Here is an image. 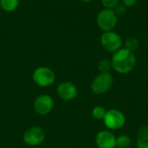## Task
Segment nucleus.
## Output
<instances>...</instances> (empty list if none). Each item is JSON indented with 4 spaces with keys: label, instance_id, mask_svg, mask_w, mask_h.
<instances>
[{
    "label": "nucleus",
    "instance_id": "nucleus-22",
    "mask_svg": "<svg viewBox=\"0 0 148 148\" xmlns=\"http://www.w3.org/2000/svg\"><path fill=\"white\" fill-rule=\"evenodd\" d=\"M115 148H118V147H115Z\"/></svg>",
    "mask_w": 148,
    "mask_h": 148
},
{
    "label": "nucleus",
    "instance_id": "nucleus-10",
    "mask_svg": "<svg viewBox=\"0 0 148 148\" xmlns=\"http://www.w3.org/2000/svg\"><path fill=\"white\" fill-rule=\"evenodd\" d=\"M95 143L99 148H115L116 137L112 132L108 130H103L97 133Z\"/></svg>",
    "mask_w": 148,
    "mask_h": 148
},
{
    "label": "nucleus",
    "instance_id": "nucleus-3",
    "mask_svg": "<svg viewBox=\"0 0 148 148\" xmlns=\"http://www.w3.org/2000/svg\"><path fill=\"white\" fill-rule=\"evenodd\" d=\"M114 84V78L110 72L100 73L93 80L91 90L96 95H102L108 92Z\"/></svg>",
    "mask_w": 148,
    "mask_h": 148
},
{
    "label": "nucleus",
    "instance_id": "nucleus-4",
    "mask_svg": "<svg viewBox=\"0 0 148 148\" xmlns=\"http://www.w3.org/2000/svg\"><path fill=\"white\" fill-rule=\"evenodd\" d=\"M117 15L114 10L104 9L101 10L96 18L98 27L104 32L111 31L117 24Z\"/></svg>",
    "mask_w": 148,
    "mask_h": 148
},
{
    "label": "nucleus",
    "instance_id": "nucleus-2",
    "mask_svg": "<svg viewBox=\"0 0 148 148\" xmlns=\"http://www.w3.org/2000/svg\"><path fill=\"white\" fill-rule=\"evenodd\" d=\"M33 81L41 87H48L56 81V73L51 68L40 66L36 68L32 74Z\"/></svg>",
    "mask_w": 148,
    "mask_h": 148
},
{
    "label": "nucleus",
    "instance_id": "nucleus-7",
    "mask_svg": "<svg viewBox=\"0 0 148 148\" xmlns=\"http://www.w3.org/2000/svg\"><path fill=\"white\" fill-rule=\"evenodd\" d=\"M45 139V133L43 129L39 126H31L28 128L23 136V142L30 147H35L42 144Z\"/></svg>",
    "mask_w": 148,
    "mask_h": 148
},
{
    "label": "nucleus",
    "instance_id": "nucleus-19",
    "mask_svg": "<svg viewBox=\"0 0 148 148\" xmlns=\"http://www.w3.org/2000/svg\"><path fill=\"white\" fill-rule=\"evenodd\" d=\"M138 0H122L123 4L126 7H133L137 3Z\"/></svg>",
    "mask_w": 148,
    "mask_h": 148
},
{
    "label": "nucleus",
    "instance_id": "nucleus-16",
    "mask_svg": "<svg viewBox=\"0 0 148 148\" xmlns=\"http://www.w3.org/2000/svg\"><path fill=\"white\" fill-rule=\"evenodd\" d=\"M111 68H112V64L111 61H109L108 59H102L98 64V69L100 71V73L109 72Z\"/></svg>",
    "mask_w": 148,
    "mask_h": 148
},
{
    "label": "nucleus",
    "instance_id": "nucleus-13",
    "mask_svg": "<svg viewBox=\"0 0 148 148\" xmlns=\"http://www.w3.org/2000/svg\"><path fill=\"white\" fill-rule=\"evenodd\" d=\"M131 138L127 135H120L116 137V147L128 148L131 146Z\"/></svg>",
    "mask_w": 148,
    "mask_h": 148
},
{
    "label": "nucleus",
    "instance_id": "nucleus-5",
    "mask_svg": "<svg viewBox=\"0 0 148 148\" xmlns=\"http://www.w3.org/2000/svg\"><path fill=\"white\" fill-rule=\"evenodd\" d=\"M100 42H101L102 48L105 51L108 52H113V53L120 50L122 45L121 37L118 33L113 31L103 32L102 35L101 36Z\"/></svg>",
    "mask_w": 148,
    "mask_h": 148
},
{
    "label": "nucleus",
    "instance_id": "nucleus-9",
    "mask_svg": "<svg viewBox=\"0 0 148 148\" xmlns=\"http://www.w3.org/2000/svg\"><path fill=\"white\" fill-rule=\"evenodd\" d=\"M57 94L64 101L74 100L78 95V89L71 82H62L57 86Z\"/></svg>",
    "mask_w": 148,
    "mask_h": 148
},
{
    "label": "nucleus",
    "instance_id": "nucleus-21",
    "mask_svg": "<svg viewBox=\"0 0 148 148\" xmlns=\"http://www.w3.org/2000/svg\"><path fill=\"white\" fill-rule=\"evenodd\" d=\"M82 2H84V3H88V2H90L91 0H82Z\"/></svg>",
    "mask_w": 148,
    "mask_h": 148
},
{
    "label": "nucleus",
    "instance_id": "nucleus-17",
    "mask_svg": "<svg viewBox=\"0 0 148 148\" xmlns=\"http://www.w3.org/2000/svg\"><path fill=\"white\" fill-rule=\"evenodd\" d=\"M102 5L105 7V9H114L116 5L119 3V0H101Z\"/></svg>",
    "mask_w": 148,
    "mask_h": 148
},
{
    "label": "nucleus",
    "instance_id": "nucleus-14",
    "mask_svg": "<svg viewBox=\"0 0 148 148\" xmlns=\"http://www.w3.org/2000/svg\"><path fill=\"white\" fill-rule=\"evenodd\" d=\"M138 144H142V143H147L148 142V126H143L140 128L138 134Z\"/></svg>",
    "mask_w": 148,
    "mask_h": 148
},
{
    "label": "nucleus",
    "instance_id": "nucleus-11",
    "mask_svg": "<svg viewBox=\"0 0 148 148\" xmlns=\"http://www.w3.org/2000/svg\"><path fill=\"white\" fill-rule=\"evenodd\" d=\"M18 0H0V5L5 11H13L18 5Z\"/></svg>",
    "mask_w": 148,
    "mask_h": 148
},
{
    "label": "nucleus",
    "instance_id": "nucleus-20",
    "mask_svg": "<svg viewBox=\"0 0 148 148\" xmlns=\"http://www.w3.org/2000/svg\"><path fill=\"white\" fill-rule=\"evenodd\" d=\"M137 148H148V142L142 143V144H138V147Z\"/></svg>",
    "mask_w": 148,
    "mask_h": 148
},
{
    "label": "nucleus",
    "instance_id": "nucleus-18",
    "mask_svg": "<svg viewBox=\"0 0 148 148\" xmlns=\"http://www.w3.org/2000/svg\"><path fill=\"white\" fill-rule=\"evenodd\" d=\"M114 10L116 13V15H123L126 12V10H127V7L123 3L122 4L121 3H118Z\"/></svg>",
    "mask_w": 148,
    "mask_h": 148
},
{
    "label": "nucleus",
    "instance_id": "nucleus-6",
    "mask_svg": "<svg viewBox=\"0 0 148 148\" xmlns=\"http://www.w3.org/2000/svg\"><path fill=\"white\" fill-rule=\"evenodd\" d=\"M103 121L108 129L119 130L124 126L126 123V117L121 111L118 109H111L107 111Z\"/></svg>",
    "mask_w": 148,
    "mask_h": 148
},
{
    "label": "nucleus",
    "instance_id": "nucleus-12",
    "mask_svg": "<svg viewBox=\"0 0 148 148\" xmlns=\"http://www.w3.org/2000/svg\"><path fill=\"white\" fill-rule=\"evenodd\" d=\"M139 46H140L139 40L134 37L128 38L125 42V49H127V51H129L131 52L136 51L138 50Z\"/></svg>",
    "mask_w": 148,
    "mask_h": 148
},
{
    "label": "nucleus",
    "instance_id": "nucleus-1",
    "mask_svg": "<svg viewBox=\"0 0 148 148\" xmlns=\"http://www.w3.org/2000/svg\"><path fill=\"white\" fill-rule=\"evenodd\" d=\"M136 57L134 52L125 48H121L115 51L111 59L112 68L120 74H127L131 72L136 65Z\"/></svg>",
    "mask_w": 148,
    "mask_h": 148
},
{
    "label": "nucleus",
    "instance_id": "nucleus-15",
    "mask_svg": "<svg viewBox=\"0 0 148 148\" xmlns=\"http://www.w3.org/2000/svg\"><path fill=\"white\" fill-rule=\"evenodd\" d=\"M106 113H107L106 109L101 106H96L92 110V116L97 120H103Z\"/></svg>",
    "mask_w": 148,
    "mask_h": 148
},
{
    "label": "nucleus",
    "instance_id": "nucleus-8",
    "mask_svg": "<svg viewBox=\"0 0 148 148\" xmlns=\"http://www.w3.org/2000/svg\"><path fill=\"white\" fill-rule=\"evenodd\" d=\"M35 112L42 116L49 114L54 107V100L51 96L48 94H42L38 96L34 101Z\"/></svg>",
    "mask_w": 148,
    "mask_h": 148
}]
</instances>
